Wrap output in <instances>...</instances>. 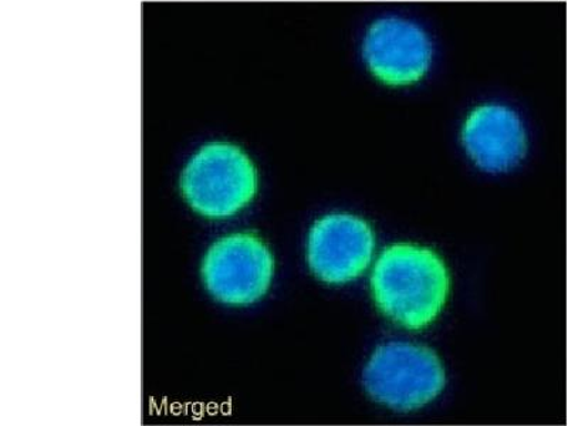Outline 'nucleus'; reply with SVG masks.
<instances>
[{"mask_svg": "<svg viewBox=\"0 0 568 426\" xmlns=\"http://www.w3.org/2000/svg\"><path fill=\"white\" fill-rule=\"evenodd\" d=\"M449 288L445 262L428 247L388 246L373 268L375 304L390 322L408 329L430 326L444 311Z\"/></svg>", "mask_w": 568, "mask_h": 426, "instance_id": "1", "label": "nucleus"}, {"mask_svg": "<svg viewBox=\"0 0 568 426\" xmlns=\"http://www.w3.org/2000/svg\"><path fill=\"white\" fill-rule=\"evenodd\" d=\"M275 262L251 233H233L213 243L202 262V281L217 302L245 306L265 296Z\"/></svg>", "mask_w": 568, "mask_h": 426, "instance_id": "4", "label": "nucleus"}, {"mask_svg": "<svg viewBox=\"0 0 568 426\" xmlns=\"http://www.w3.org/2000/svg\"><path fill=\"white\" fill-rule=\"evenodd\" d=\"M462 145L478 169L507 172L526 159L527 131L509 106L484 104L471 110L462 126Z\"/></svg>", "mask_w": 568, "mask_h": 426, "instance_id": "7", "label": "nucleus"}, {"mask_svg": "<svg viewBox=\"0 0 568 426\" xmlns=\"http://www.w3.org/2000/svg\"><path fill=\"white\" fill-rule=\"evenodd\" d=\"M363 383L369 397L385 407L414 410L443 393L446 373L433 349L393 342L375 349L365 365Z\"/></svg>", "mask_w": 568, "mask_h": 426, "instance_id": "3", "label": "nucleus"}, {"mask_svg": "<svg viewBox=\"0 0 568 426\" xmlns=\"http://www.w3.org/2000/svg\"><path fill=\"white\" fill-rule=\"evenodd\" d=\"M374 252L372 226L348 213L324 216L308 233V267L327 284L354 282L372 265Z\"/></svg>", "mask_w": 568, "mask_h": 426, "instance_id": "6", "label": "nucleus"}, {"mask_svg": "<svg viewBox=\"0 0 568 426\" xmlns=\"http://www.w3.org/2000/svg\"><path fill=\"white\" fill-rule=\"evenodd\" d=\"M181 191L187 205L210 220L235 215L256 195L255 165L230 142H210L185 165Z\"/></svg>", "mask_w": 568, "mask_h": 426, "instance_id": "2", "label": "nucleus"}, {"mask_svg": "<svg viewBox=\"0 0 568 426\" xmlns=\"http://www.w3.org/2000/svg\"><path fill=\"white\" fill-rule=\"evenodd\" d=\"M363 59L369 73L389 88H408L429 73L434 44L429 34L413 20L383 18L365 32Z\"/></svg>", "mask_w": 568, "mask_h": 426, "instance_id": "5", "label": "nucleus"}]
</instances>
